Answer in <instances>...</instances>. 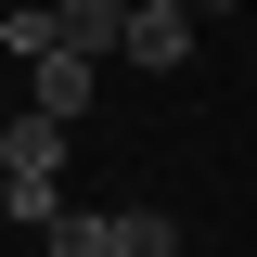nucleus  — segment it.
Returning <instances> with one entry per match:
<instances>
[{
	"label": "nucleus",
	"instance_id": "1",
	"mask_svg": "<svg viewBox=\"0 0 257 257\" xmlns=\"http://www.w3.org/2000/svg\"><path fill=\"white\" fill-rule=\"evenodd\" d=\"M0 180H64V116L13 103V116H0Z\"/></svg>",
	"mask_w": 257,
	"mask_h": 257
},
{
	"label": "nucleus",
	"instance_id": "2",
	"mask_svg": "<svg viewBox=\"0 0 257 257\" xmlns=\"http://www.w3.org/2000/svg\"><path fill=\"white\" fill-rule=\"evenodd\" d=\"M128 64H142V77H180L193 64V0H142V13H128Z\"/></svg>",
	"mask_w": 257,
	"mask_h": 257
},
{
	"label": "nucleus",
	"instance_id": "3",
	"mask_svg": "<svg viewBox=\"0 0 257 257\" xmlns=\"http://www.w3.org/2000/svg\"><path fill=\"white\" fill-rule=\"evenodd\" d=\"M90 90H103V64H90V52H64V39L26 64V103H39V116H64V128L90 116Z\"/></svg>",
	"mask_w": 257,
	"mask_h": 257
},
{
	"label": "nucleus",
	"instance_id": "4",
	"mask_svg": "<svg viewBox=\"0 0 257 257\" xmlns=\"http://www.w3.org/2000/svg\"><path fill=\"white\" fill-rule=\"evenodd\" d=\"M128 13H142V0H52V39H64V52H128Z\"/></svg>",
	"mask_w": 257,
	"mask_h": 257
},
{
	"label": "nucleus",
	"instance_id": "5",
	"mask_svg": "<svg viewBox=\"0 0 257 257\" xmlns=\"http://www.w3.org/2000/svg\"><path fill=\"white\" fill-rule=\"evenodd\" d=\"M103 257H180V219L167 206H103Z\"/></svg>",
	"mask_w": 257,
	"mask_h": 257
},
{
	"label": "nucleus",
	"instance_id": "6",
	"mask_svg": "<svg viewBox=\"0 0 257 257\" xmlns=\"http://www.w3.org/2000/svg\"><path fill=\"white\" fill-rule=\"evenodd\" d=\"M0 219H26V231H52V219H64V180H0Z\"/></svg>",
	"mask_w": 257,
	"mask_h": 257
},
{
	"label": "nucleus",
	"instance_id": "7",
	"mask_svg": "<svg viewBox=\"0 0 257 257\" xmlns=\"http://www.w3.org/2000/svg\"><path fill=\"white\" fill-rule=\"evenodd\" d=\"M52 257H103V219H90V206H64V219H52Z\"/></svg>",
	"mask_w": 257,
	"mask_h": 257
},
{
	"label": "nucleus",
	"instance_id": "8",
	"mask_svg": "<svg viewBox=\"0 0 257 257\" xmlns=\"http://www.w3.org/2000/svg\"><path fill=\"white\" fill-rule=\"evenodd\" d=\"M0 64H13V26H0Z\"/></svg>",
	"mask_w": 257,
	"mask_h": 257
},
{
	"label": "nucleus",
	"instance_id": "9",
	"mask_svg": "<svg viewBox=\"0 0 257 257\" xmlns=\"http://www.w3.org/2000/svg\"><path fill=\"white\" fill-rule=\"evenodd\" d=\"M193 13H219V0H193Z\"/></svg>",
	"mask_w": 257,
	"mask_h": 257
}]
</instances>
